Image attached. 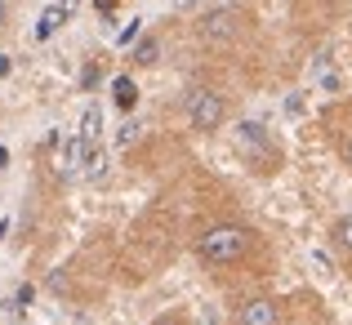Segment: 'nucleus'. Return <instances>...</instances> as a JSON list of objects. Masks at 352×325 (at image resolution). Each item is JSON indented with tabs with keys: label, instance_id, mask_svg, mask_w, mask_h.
Returning a JSON list of instances; mask_svg holds the SVG:
<instances>
[{
	"label": "nucleus",
	"instance_id": "10",
	"mask_svg": "<svg viewBox=\"0 0 352 325\" xmlns=\"http://www.w3.org/2000/svg\"><path fill=\"white\" fill-rule=\"evenodd\" d=\"M5 18H9V0H0V27H5Z\"/></svg>",
	"mask_w": 352,
	"mask_h": 325
},
{
	"label": "nucleus",
	"instance_id": "8",
	"mask_svg": "<svg viewBox=\"0 0 352 325\" xmlns=\"http://www.w3.org/2000/svg\"><path fill=\"white\" fill-rule=\"evenodd\" d=\"M54 23H63V9H45V14H41V36H50Z\"/></svg>",
	"mask_w": 352,
	"mask_h": 325
},
{
	"label": "nucleus",
	"instance_id": "1",
	"mask_svg": "<svg viewBox=\"0 0 352 325\" xmlns=\"http://www.w3.org/2000/svg\"><path fill=\"white\" fill-rule=\"evenodd\" d=\"M250 227H241V223H210V227H201V236H197V258L201 263H210V267H232L241 263V258L250 254Z\"/></svg>",
	"mask_w": 352,
	"mask_h": 325
},
{
	"label": "nucleus",
	"instance_id": "9",
	"mask_svg": "<svg viewBox=\"0 0 352 325\" xmlns=\"http://www.w3.org/2000/svg\"><path fill=\"white\" fill-rule=\"evenodd\" d=\"M344 165H348V170H352V138H348V143H344Z\"/></svg>",
	"mask_w": 352,
	"mask_h": 325
},
{
	"label": "nucleus",
	"instance_id": "4",
	"mask_svg": "<svg viewBox=\"0 0 352 325\" xmlns=\"http://www.w3.org/2000/svg\"><path fill=\"white\" fill-rule=\"evenodd\" d=\"M236 325H281V303L267 294H254L236 308Z\"/></svg>",
	"mask_w": 352,
	"mask_h": 325
},
{
	"label": "nucleus",
	"instance_id": "5",
	"mask_svg": "<svg viewBox=\"0 0 352 325\" xmlns=\"http://www.w3.org/2000/svg\"><path fill=\"white\" fill-rule=\"evenodd\" d=\"M112 98H116L120 111H134V107H138V85H134L129 76H120L116 85H112Z\"/></svg>",
	"mask_w": 352,
	"mask_h": 325
},
{
	"label": "nucleus",
	"instance_id": "6",
	"mask_svg": "<svg viewBox=\"0 0 352 325\" xmlns=\"http://www.w3.org/2000/svg\"><path fill=\"white\" fill-rule=\"evenodd\" d=\"M330 240H335V249H344V254H352V214H348V218H335V223H330Z\"/></svg>",
	"mask_w": 352,
	"mask_h": 325
},
{
	"label": "nucleus",
	"instance_id": "7",
	"mask_svg": "<svg viewBox=\"0 0 352 325\" xmlns=\"http://www.w3.org/2000/svg\"><path fill=\"white\" fill-rule=\"evenodd\" d=\"M156 54H161V41H156V36H147V41L134 49V63H138V67H152V63H156Z\"/></svg>",
	"mask_w": 352,
	"mask_h": 325
},
{
	"label": "nucleus",
	"instance_id": "2",
	"mask_svg": "<svg viewBox=\"0 0 352 325\" xmlns=\"http://www.w3.org/2000/svg\"><path fill=\"white\" fill-rule=\"evenodd\" d=\"M183 116H188V125L197 134H219L223 120H228V98L210 85H192L183 94Z\"/></svg>",
	"mask_w": 352,
	"mask_h": 325
},
{
	"label": "nucleus",
	"instance_id": "3",
	"mask_svg": "<svg viewBox=\"0 0 352 325\" xmlns=\"http://www.w3.org/2000/svg\"><path fill=\"white\" fill-rule=\"evenodd\" d=\"M241 27H245V9H236V5H219L197 18V36L206 45H232L241 36Z\"/></svg>",
	"mask_w": 352,
	"mask_h": 325
}]
</instances>
